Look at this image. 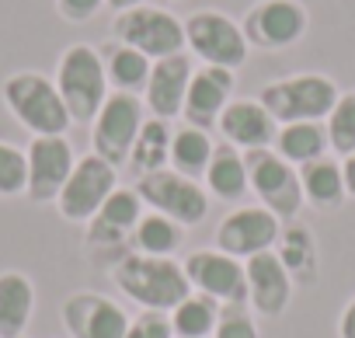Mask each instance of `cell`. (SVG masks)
Wrapping results in <instances>:
<instances>
[{
  "instance_id": "cell-1",
  "label": "cell",
  "mask_w": 355,
  "mask_h": 338,
  "mask_svg": "<svg viewBox=\"0 0 355 338\" xmlns=\"http://www.w3.org/2000/svg\"><path fill=\"white\" fill-rule=\"evenodd\" d=\"M112 282L139 310H164V314H171L192 293V282L182 262L143 255V251H125L112 265Z\"/></svg>"
},
{
  "instance_id": "cell-2",
  "label": "cell",
  "mask_w": 355,
  "mask_h": 338,
  "mask_svg": "<svg viewBox=\"0 0 355 338\" xmlns=\"http://www.w3.org/2000/svg\"><path fill=\"white\" fill-rule=\"evenodd\" d=\"M0 98L15 115V122L25 126L32 136H67V129L73 126L56 91V81L39 70H15L11 77H4Z\"/></svg>"
},
{
  "instance_id": "cell-3",
  "label": "cell",
  "mask_w": 355,
  "mask_h": 338,
  "mask_svg": "<svg viewBox=\"0 0 355 338\" xmlns=\"http://www.w3.org/2000/svg\"><path fill=\"white\" fill-rule=\"evenodd\" d=\"M53 81H56V91L77 126H91L94 115L101 112L105 98L112 94L101 53H98V46H87V42H73L60 53Z\"/></svg>"
},
{
  "instance_id": "cell-4",
  "label": "cell",
  "mask_w": 355,
  "mask_h": 338,
  "mask_svg": "<svg viewBox=\"0 0 355 338\" xmlns=\"http://www.w3.org/2000/svg\"><path fill=\"white\" fill-rule=\"evenodd\" d=\"M341 98V87L327 74H289L279 81H268L258 91V101L268 108V115L279 126L289 122H324Z\"/></svg>"
},
{
  "instance_id": "cell-5",
  "label": "cell",
  "mask_w": 355,
  "mask_h": 338,
  "mask_svg": "<svg viewBox=\"0 0 355 338\" xmlns=\"http://www.w3.org/2000/svg\"><path fill=\"white\" fill-rule=\"evenodd\" d=\"M244 164H248V185L258 196V206L275 213L282 223H293L300 217L303 203H306L303 199V182H300V167L282 160L272 146L248 150Z\"/></svg>"
},
{
  "instance_id": "cell-6",
  "label": "cell",
  "mask_w": 355,
  "mask_h": 338,
  "mask_svg": "<svg viewBox=\"0 0 355 338\" xmlns=\"http://www.w3.org/2000/svg\"><path fill=\"white\" fill-rule=\"evenodd\" d=\"M185 49L206 63V67H223V70H241L251 56V46L244 39L241 22H234L223 11L202 8L185 18Z\"/></svg>"
},
{
  "instance_id": "cell-7",
  "label": "cell",
  "mask_w": 355,
  "mask_h": 338,
  "mask_svg": "<svg viewBox=\"0 0 355 338\" xmlns=\"http://www.w3.org/2000/svg\"><path fill=\"white\" fill-rule=\"evenodd\" d=\"M112 39L139 49L146 60L157 63V60L185 53V22L178 15H171L167 8L139 4V8H129V11L115 15Z\"/></svg>"
},
{
  "instance_id": "cell-8",
  "label": "cell",
  "mask_w": 355,
  "mask_h": 338,
  "mask_svg": "<svg viewBox=\"0 0 355 338\" xmlns=\"http://www.w3.org/2000/svg\"><path fill=\"white\" fill-rule=\"evenodd\" d=\"M136 192L153 213H164L182 227H199L209 217L213 196L206 192V185H199L196 178H189L182 171H174V167H164V171H153V175H139Z\"/></svg>"
},
{
  "instance_id": "cell-9",
  "label": "cell",
  "mask_w": 355,
  "mask_h": 338,
  "mask_svg": "<svg viewBox=\"0 0 355 338\" xmlns=\"http://www.w3.org/2000/svg\"><path fill=\"white\" fill-rule=\"evenodd\" d=\"M146 122V105L139 94L112 91L101 105V112L91 122V153L105 157L112 167L129 164L132 143Z\"/></svg>"
},
{
  "instance_id": "cell-10",
  "label": "cell",
  "mask_w": 355,
  "mask_h": 338,
  "mask_svg": "<svg viewBox=\"0 0 355 338\" xmlns=\"http://www.w3.org/2000/svg\"><path fill=\"white\" fill-rule=\"evenodd\" d=\"M241 28H244V39L251 49L279 53V49L303 42V35L310 28V15H306L303 0H254L241 22Z\"/></svg>"
},
{
  "instance_id": "cell-11",
  "label": "cell",
  "mask_w": 355,
  "mask_h": 338,
  "mask_svg": "<svg viewBox=\"0 0 355 338\" xmlns=\"http://www.w3.org/2000/svg\"><path fill=\"white\" fill-rule=\"evenodd\" d=\"M115 189H119V167H112L98 153H84L77 157L63 192L56 196V210L70 223H87Z\"/></svg>"
},
{
  "instance_id": "cell-12",
  "label": "cell",
  "mask_w": 355,
  "mask_h": 338,
  "mask_svg": "<svg viewBox=\"0 0 355 338\" xmlns=\"http://www.w3.org/2000/svg\"><path fill=\"white\" fill-rule=\"evenodd\" d=\"M185 276L196 293L216 300L220 307L227 303H248V279H244V262L220 251V248H199L185 262Z\"/></svg>"
},
{
  "instance_id": "cell-13",
  "label": "cell",
  "mask_w": 355,
  "mask_h": 338,
  "mask_svg": "<svg viewBox=\"0 0 355 338\" xmlns=\"http://www.w3.org/2000/svg\"><path fill=\"white\" fill-rule=\"evenodd\" d=\"M282 234V220L265 206H237L216 227V248L248 262L261 251H275Z\"/></svg>"
},
{
  "instance_id": "cell-14",
  "label": "cell",
  "mask_w": 355,
  "mask_h": 338,
  "mask_svg": "<svg viewBox=\"0 0 355 338\" xmlns=\"http://www.w3.org/2000/svg\"><path fill=\"white\" fill-rule=\"evenodd\" d=\"M25 157H28V189H25V196L39 206L56 203V196L63 192L73 164H77V153H73L70 140L67 136H32Z\"/></svg>"
},
{
  "instance_id": "cell-15",
  "label": "cell",
  "mask_w": 355,
  "mask_h": 338,
  "mask_svg": "<svg viewBox=\"0 0 355 338\" xmlns=\"http://www.w3.org/2000/svg\"><path fill=\"white\" fill-rule=\"evenodd\" d=\"M63 328L70 338H125L129 331V314L122 303H115L105 293L80 289L63 300Z\"/></svg>"
},
{
  "instance_id": "cell-16",
  "label": "cell",
  "mask_w": 355,
  "mask_h": 338,
  "mask_svg": "<svg viewBox=\"0 0 355 338\" xmlns=\"http://www.w3.org/2000/svg\"><path fill=\"white\" fill-rule=\"evenodd\" d=\"M234 70H223V67H196L192 81H189V94H185V108H182V119L185 126H196V129H213L223 115V108L234 101Z\"/></svg>"
},
{
  "instance_id": "cell-17",
  "label": "cell",
  "mask_w": 355,
  "mask_h": 338,
  "mask_svg": "<svg viewBox=\"0 0 355 338\" xmlns=\"http://www.w3.org/2000/svg\"><path fill=\"white\" fill-rule=\"evenodd\" d=\"M196 74V63L189 60V53H178L167 60H157L143 91V105L153 119H178L185 108V94H189V81Z\"/></svg>"
},
{
  "instance_id": "cell-18",
  "label": "cell",
  "mask_w": 355,
  "mask_h": 338,
  "mask_svg": "<svg viewBox=\"0 0 355 338\" xmlns=\"http://www.w3.org/2000/svg\"><path fill=\"white\" fill-rule=\"evenodd\" d=\"M146 203L139 199L136 189H115L105 206L87 220V248H122L125 241H132L136 223L143 220Z\"/></svg>"
},
{
  "instance_id": "cell-19",
  "label": "cell",
  "mask_w": 355,
  "mask_h": 338,
  "mask_svg": "<svg viewBox=\"0 0 355 338\" xmlns=\"http://www.w3.org/2000/svg\"><path fill=\"white\" fill-rule=\"evenodd\" d=\"M244 279H248V307H254V314H261V317L286 314V307L293 300V279L275 251H261V255L248 258Z\"/></svg>"
},
{
  "instance_id": "cell-20",
  "label": "cell",
  "mask_w": 355,
  "mask_h": 338,
  "mask_svg": "<svg viewBox=\"0 0 355 338\" xmlns=\"http://www.w3.org/2000/svg\"><path fill=\"white\" fill-rule=\"evenodd\" d=\"M220 136L237 146V150H261V146H272L275 136H279V122L268 115V108L258 101V98H234L220 122H216Z\"/></svg>"
},
{
  "instance_id": "cell-21",
  "label": "cell",
  "mask_w": 355,
  "mask_h": 338,
  "mask_svg": "<svg viewBox=\"0 0 355 338\" xmlns=\"http://www.w3.org/2000/svg\"><path fill=\"white\" fill-rule=\"evenodd\" d=\"M202 182H206V192H209V196H216L220 203H241V199L251 192V185H248L244 150L230 146L227 140H223V143H216L213 160H209V167H206Z\"/></svg>"
},
{
  "instance_id": "cell-22",
  "label": "cell",
  "mask_w": 355,
  "mask_h": 338,
  "mask_svg": "<svg viewBox=\"0 0 355 338\" xmlns=\"http://www.w3.org/2000/svg\"><path fill=\"white\" fill-rule=\"evenodd\" d=\"M35 314V282L11 269L0 272V338H21Z\"/></svg>"
},
{
  "instance_id": "cell-23",
  "label": "cell",
  "mask_w": 355,
  "mask_h": 338,
  "mask_svg": "<svg viewBox=\"0 0 355 338\" xmlns=\"http://www.w3.org/2000/svg\"><path fill=\"white\" fill-rule=\"evenodd\" d=\"M98 53H101V63H105L108 87L143 98L146 81H150V70H153V60H146L139 49H132V46H125V42H119V39L105 42Z\"/></svg>"
},
{
  "instance_id": "cell-24",
  "label": "cell",
  "mask_w": 355,
  "mask_h": 338,
  "mask_svg": "<svg viewBox=\"0 0 355 338\" xmlns=\"http://www.w3.org/2000/svg\"><path fill=\"white\" fill-rule=\"evenodd\" d=\"M275 255L279 262L286 265L289 279L293 282H303V286H313L317 282V241H313V230L300 220L293 223H282V234H279V244H275Z\"/></svg>"
},
{
  "instance_id": "cell-25",
  "label": "cell",
  "mask_w": 355,
  "mask_h": 338,
  "mask_svg": "<svg viewBox=\"0 0 355 338\" xmlns=\"http://www.w3.org/2000/svg\"><path fill=\"white\" fill-rule=\"evenodd\" d=\"M300 182H303V199L313 210H338L348 199L345 175H341V160L320 157L300 167Z\"/></svg>"
},
{
  "instance_id": "cell-26",
  "label": "cell",
  "mask_w": 355,
  "mask_h": 338,
  "mask_svg": "<svg viewBox=\"0 0 355 338\" xmlns=\"http://www.w3.org/2000/svg\"><path fill=\"white\" fill-rule=\"evenodd\" d=\"M272 150L289 160L293 167H303L310 160H320L327 157V129L324 122H289V126H279V136L272 143Z\"/></svg>"
},
{
  "instance_id": "cell-27",
  "label": "cell",
  "mask_w": 355,
  "mask_h": 338,
  "mask_svg": "<svg viewBox=\"0 0 355 338\" xmlns=\"http://www.w3.org/2000/svg\"><path fill=\"white\" fill-rule=\"evenodd\" d=\"M171 136H174L171 122L146 115V122L132 143V153H129V164L136 167V175H153V171L171 167Z\"/></svg>"
},
{
  "instance_id": "cell-28",
  "label": "cell",
  "mask_w": 355,
  "mask_h": 338,
  "mask_svg": "<svg viewBox=\"0 0 355 338\" xmlns=\"http://www.w3.org/2000/svg\"><path fill=\"white\" fill-rule=\"evenodd\" d=\"M213 150H216V143H213V136L206 129L182 126V129H174V136H171V167L199 182L206 175L209 160H213Z\"/></svg>"
},
{
  "instance_id": "cell-29",
  "label": "cell",
  "mask_w": 355,
  "mask_h": 338,
  "mask_svg": "<svg viewBox=\"0 0 355 338\" xmlns=\"http://www.w3.org/2000/svg\"><path fill=\"white\" fill-rule=\"evenodd\" d=\"M182 241H185V227L174 223V220L164 217V213H153V210H146L143 220H139L136 230H132L136 251L157 255V258H174V251L182 248Z\"/></svg>"
},
{
  "instance_id": "cell-30",
  "label": "cell",
  "mask_w": 355,
  "mask_h": 338,
  "mask_svg": "<svg viewBox=\"0 0 355 338\" xmlns=\"http://www.w3.org/2000/svg\"><path fill=\"white\" fill-rule=\"evenodd\" d=\"M216 321H220V303L202 296V293H189L171 310L174 338H213Z\"/></svg>"
},
{
  "instance_id": "cell-31",
  "label": "cell",
  "mask_w": 355,
  "mask_h": 338,
  "mask_svg": "<svg viewBox=\"0 0 355 338\" xmlns=\"http://www.w3.org/2000/svg\"><path fill=\"white\" fill-rule=\"evenodd\" d=\"M324 129H327V146L341 160L355 153V91H341L331 115L324 119Z\"/></svg>"
},
{
  "instance_id": "cell-32",
  "label": "cell",
  "mask_w": 355,
  "mask_h": 338,
  "mask_svg": "<svg viewBox=\"0 0 355 338\" xmlns=\"http://www.w3.org/2000/svg\"><path fill=\"white\" fill-rule=\"evenodd\" d=\"M28 189V157L21 146L0 140V199L25 196Z\"/></svg>"
},
{
  "instance_id": "cell-33",
  "label": "cell",
  "mask_w": 355,
  "mask_h": 338,
  "mask_svg": "<svg viewBox=\"0 0 355 338\" xmlns=\"http://www.w3.org/2000/svg\"><path fill=\"white\" fill-rule=\"evenodd\" d=\"M213 338H261L254 317L248 314V303H227L220 307V321Z\"/></svg>"
},
{
  "instance_id": "cell-34",
  "label": "cell",
  "mask_w": 355,
  "mask_h": 338,
  "mask_svg": "<svg viewBox=\"0 0 355 338\" xmlns=\"http://www.w3.org/2000/svg\"><path fill=\"white\" fill-rule=\"evenodd\" d=\"M125 338H174L171 314H164V310H143L139 317L129 321Z\"/></svg>"
},
{
  "instance_id": "cell-35",
  "label": "cell",
  "mask_w": 355,
  "mask_h": 338,
  "mask_svg": "<svg viewBox=\"0 0 355 338\" xmlns=\"http://www.w3.org/2000/svg\"><path fill=\"white\" fill-rule=\"evenodd\" d=\"M105 8V0H56V11L63 22L70 25H87L91 18H98Z\"/></svg>"
},
{
  "instance_id": "cell-36",
  "label": "cell",
  "mask_w": 355,
  "mask_h": 338,
  "mask_svg": "<svg viewBox=\"0 0 355 338\" xmlns=\"http://www.w3.org/2000/svg\"><path fill=\"white\" fill-rule=\"evenodd\" d=\"M338 338H355V296L345 303V310L338 317Z\"/></svg>"
},
{
  "instance_id": "cell-37",
  "label": "cell",
  "mask_w": 355,
  "mask_h": 338,
  "mask_svg": "<svg viewBox=\"0 0 355 338\" xmlns=\"http://www.w3.org/2000/svg\"><path fill=\"white\" fill-rule=\"evenodd\" d=\"M341 175H345V189H348V196H355V153H348V157L341 160Z\"/></svg>"
},
{
  "instance_id": "cell-38",
  "label": "cell",
  "mask_w": 355,
  "mask_h": 338,
  "mask_svg": "<svg viewBox=\"0 0 355 338\" xmlns=\"http://www.w3.org/2000/svg\"><path fill=\"white\" fill-rule=\"evenodd\" d=\"M143 0H105V8H112L115 15H122V11H129V8H139Z\"/></svg>"
},
{
  "instance_id": "cell-39",
  "label": "cell",
  "mask_w": 355,
  "mask_h": 338,
  "mask_svg": "<svg viewBox=\"0 0 355 338\" xmlns=\"http://www.w3.org/2000/svg\"><path fill=\"white\" fill-rule=\"evenodd\" d=\"M21 338H25V335H21Z\"/></svg>"
}]
</instances>
